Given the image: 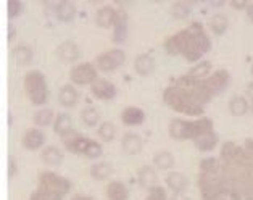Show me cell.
Here are the masks:
<instances>
[{
  "label": "cell",
  "instance_id": "4dcf8cb0",
  "mask_svg": "<svg viewBox=\"0 0 253 200\" xmlns=\"http://www.w3.org/2000/svg\"><path fill=\"white\" fill-rule=\"evenodd\" d=\"M55 120V113L52 108H41L34 113V124L36 126H41V128H45V126H50Z\"/></svg>",
  "mask_w": 253,
  "mask_h": 200
},
{
  "label": "cell",
  "instance_id": "7bdbcfd3",
  "mask_svg": "<svg viewBox=\"0 0 253 200\" xmlns=\"http://www.w3.org/2000/svg\"><path fill=\"white\" fill-rule=\"evenodd\" d=\"M16 37V28H15V24H8V41H13Z\"/></svg>",
  "mask_w": 253,
  "mask_h": 200
},
{
  "label": "cell",
  "instance_id": "7dc6e473",
  "mask_svg": "<svg viewBox=\"0 0 253 200\" xmlns=\"http://www.w3.org/2000/svg\"><path fill=\"white\" fill-rule=\"evenodd\" d=\"M71 200H94L92 197H85V196H75Z\"/></svg>",
  "mask_w": 253,
  "mask_h": 200
},
{
  "label": "cell",
  "instance_id": "f546056e",
  "mask_svg": "<svg viewBox=\"0 0 253 200\" xmlns=\"http://www.w3.org/2000/svg\"><path fill=\"white\" fill-rule=\"evenodd\" d=\"M113 168L110 163H105V161H100V163H95L90 166V176L95 181H103L112 176Z\"/></svg>",
  "mask_w": 253,
  "mask_h": 200
},
{
  "label": "cell",
  "instance_id": "5b68a950",
  "mask_svg": "<svg viewBox=\"0 0 253 200\" xmlns=\"http://www.w3.org/2000/svg\"><path fill=\"white\" fill-rule=\"evenodd\" d=\"M203 200H229L224 194L223 178L221 174H205L200 173L197 179Z\"/></svg>",
  "mask_w": 253,
  "mask_h": 200
},
{
  "label": "cell",
  "instance_id": "83f0119b",
  "mask_svg": "<svg viewBox=\"0 0 253 200\" xmlns=\"http://www.w3.org/2000/svg\"><path fill=\"white\" fill-rule=\"evenodd\" d=\"M13 58L20 66H26L33 61V50H31V47L24 46V44L16 46L13 49Z\"/></svg>",
  "mask_w": 253,
  "mask_h": 200
},
{
  "label": "cell",
  "instance_id": "4fadbf2b",
  "mask_svg": "<svg viewBox=\"0 0 253 200\" xmlns=\"http://www.w3.org/2000/svg\"><path fill=\"white\" fill-rule=\"evenodd\" d=\"M116 15H118V10L110 7V5H105L100 10L97 11L95 15V23L97 26L100 28H113L115 21H116Z\"/></svg>",
  "mask_w": 253,
  "mask_h": 200
},
{
  "label": "cell",
  "instance_id": "30bf717a",
  "mask_svg": "<svg viewBox=\"0 0 253 200\" xmlns=\"http://www.w3.org/2000/svg\"><path fill=\"white\" fill-rule=\"evenodd\" d=\"M90 92L92 96L100 99V100H113L116 97V87L113 83H110L107 79L98 78L94 84L90 86Z\"/></svg>",
  "mask_w": 253,
  "mask_h": 200
},
{
  "label": "cell",
  "instance_id": "ba28073f",
  "mask_svg": "<svg viewBox=\"0 0 253 200\" xmlns=\"http://www.w3.org/2000/svg\"><path fill=\"white\" fill-rule=\"evenodd\" d=\"M229 83H231V74L227 70H216L210 74L208 78L202 79V84L205 86V89L211 94L213 97L219 96L221 92L226 91Z\"/></svg>",
  "mask_w": 253,
  "mask_h": 200
},
{
  "label": "cell",
  "instance_id": "74e56055",
  "mask_svg": "<svg viewBox=\"0 0 253 200\" xmlns=\"http://www.w3.org/2000/svg\"><path fill=\"white\" fill-rule=\"evenodd\" d=\"M65 196L57 192H48V191H42V189H36L31 194L29 200H63Z\"/></svg>",
  "mask_w": 253,
  "mask_h": 200
},
{
  "label": "cell",
  "instance_id": "681fc988",
  "mask_svg": "<svg viewBox=\"0 0 253 200\" xmlns=\"http://www.w3.org/2000/svg\"><path fill=\"white\" fill-rule=\"evenodd\" d=\"M250 111H252V113H253V102L250 103Z\"/></svg>",
  "mask_w": 253,
  "mask_h": 200
},
{
  "label": "cell",
  "instance_id": "d6a6232c",
  "mask_svg": "<svg viewBox=\"0 0 253 200\" xmlns=\"http://www.w3.org/2000/svg\"><path fill=\"white\" fill-rule=\"evenodd\" d=\"M237 152H239V146L236 142H232V141L224 142V146L221 147V161H223V163H231V161H234V158H236Z\"/></svg>",
  "mask_w": 253,
  "mask_h": 200
},
{
  "label": "cell",
  "instance_id": "603a6c76",
  "mask_svg": "<svg viewBox=\"0 0 253 200\" xmlns=\"http://www.w3.org/2000/svg\"><path fill=\"white\" fill-rule=\"evenodd\" d=\"M139 184L144 187V189H152V187L157 186V171L153 170L152 166H142L140 171L137 174Z\"/></svg>",
  "mask_w": 253,
  "mask_h": 200
},
{
  "label": "cell",
  "instance_id": "9a60e30c",
  "mask_svg": "<svg viewBox=\"0 0 253 200\" xmlns=\"http://www.w3.org/2000/svg\"><path fill=\"white\" fill-rule=\"evenodd\" d=\"M57 55L63 61H66V63H73V61H76L79 58V47L71 41L61 42L57 49Z\"/></svg>",
  "mask_w": 253,
  "mask_h": 200
},
{
  "label": "cell",
  "instance_id": "8fae6325",
  "mask_svg": "<svg viewBox=\"0 0 253 200\" xmlns=\"http://www.w3.org/2000/svg\"><path fill=\"white\" fill-rule=\"evenodd\" d=\"M23 147L26 150H39L45 142V134L41 129H28L23 136Z\"/></svg>",
  "mask_w": 253,
  "mask_h": 200
},
{
  "label": "cell",
  "instance_id": "b9f144b4",
  "mask_svg": "<svg viewBox=\"0 0 253 200\" xmlns=\"http://www.w3.org/2000/svg\"><path fill=\"white\" fill-rule=\"evenodd\" d=\"M16 170H18V166H16V163H15V160H13V158H10V160H8V178H10V179H13V178H15Z\"/></svg>",
  "mask_w": 253,
  "mask_h": 200
},
{
  "label": "cell",
  "instance_id": "7c38bea8",
  "mask_svg": "<svg viewBox=\"0 0 253 200\" xmlns=\"http://www.w3.org/2000/svg\"><path fill=\"white\" fill-rule=\"evenodd\" d=\"M127 37V13L125 10H118L116 21L113 26V42L123 44Z\"/></svg>",
  "mask_w": 253,
  "mask_h": 200
},
{
  "label": "cell",
  "instance_id": "c3c4849f",
  "mask_svg": "<svg viewBox=\"0 0 253 200\" xmlns=\"http://www.w3.org/2000/svg\"><path fill=\"white\" fill-rule=\"evenodd\" d=\"M244 200H253V194H252V196H247V197H244Z\"/></svg>",
  "mask_w": 253,
  "mask_h": 200
},
{
  "label": "cell",
  "instance_id": "ac0fdd59",
  "mask_svg": "<svg viewBox=\"0 0 253 200\" xmlns=\"http://www.w3.org/2000/svg\"><path fill=\"white\" fill-rule=\"evenodd\" d=\"M121 146H123V152H125V153L137 155V153H140V150H142V139H140V136H137V134L127 133V134H125V137H123Z\"/></svg>",
  "mask_w": 253,
  "mask_h": 200
},
{
  "label": "cell",
  "instance_id": "8d00e7d4",
  "mask_svg": "<svg viewBox=\"0 0 253 200\" xmlns=\"http://www.w3.org/2000/svg\"><path fill=\"white\" fill-rule=\"evenodd\" d=\"M98 136L102 137L103 141H113L115 139V136H116V128H115V124L113 123H110V121H105L102 123L100 126H98Z\"/></svg>",
  "mask_w": 253,
  "mask_h": 200
},
{
  "label": "cell",
  "instance_id": "5bb4252c",
  "mask_svg": "<svg viewBox=\"0 0 253 200\" xmlns=\"http://www.w3.org/2000/svg\"><path fill=\"white\" fill-rule=\"evenodd\" d=\"M121 121L125 123L126 126H139V124L145 121V113H144V110L139 107H127L123 110Z\"/></svg>",
  "mask_w": 253,
  "mask_h": 200
},
{
  "label": "cell",
  "instance_id": "6da1fadb",
  "mask_svg": "<svg viewBox=\"0 0 253 200\" xmlns=\"http://www.w3.org/2000/svg\"><path fill=\"white\" fill-rule=\"evenodd\" d=\"M211 41L205 33V28L200 23H192L186 29L179 31L165 42V50L168 55H182L190 63L199 61L203 55L210 52Z\"/></svg>",
  "mask_w": 253,
  "mask_h": 200
},
{
  "label": "cell",
  "instance_id": "e0dca14e",
  "mask_svg": "<svg viewBox=\"0 0 253 200\" xmlns=\"http://www.w3.org/2000/svg\"><path fill=\"white\" fill-rule=\"evenodd\" d=\"M55 15H57L60 21L70 23L76 16V5L70 2V0H63V2L57 3V7H55Z\"/></svg>",
  "mask_w": 253,
  "mask_h": 200
},
{
  "label": "cell",
  "instance_id": "2e32d148",
  "mask_svg": "<svg viewBox=\"0 0 253 200\" xmlns=\"http://www.w3.org/2000/svg\"><path fill=\"white\" fill-rule=\"evenodd\" d=\"M218 142H219V137L214 131L202 134L194 141L197 150H200V152H211V150H214L216 146H218Z\"/></svg>",
  "mask_w": 253,
  "mask_h": 200
},
{
  "label": "cell",
  "instance_id": "f6af8a7d",
  "mask_svg": "<svg viewBox=\"0 0 253 200\" xmlns=\"http://www.w3.org/2000/svg\"><path fill=\"white\" fill-rule=\"evenodd\" d=\"M245 13H247V18L253 23V3H250L249 7H247V10H245Z\"/></svg>",
  "mask_w": 253,
  "mask_h": 200
},
{
  "label": "cell",
  "instance_id": "f1b7e54d",
  "mask_svg": "<svg viewBox=\"0 0 253 200\" xmlns=\"http://www.w3.org/2000/svg\"><path fill=\"white\" fill-rule=\"evenodd\" d=\"M227 28H229V20H227L226 15L216 13L211 16V20H210V29H211V33H214L216 36H221L226 33Z\"/></svg>",
  "mask_w": 253,
  "mask_h": 200
},
{
  "label": "cell",
  "instance_id": "3957f363",
  "mask_svg": "<svg viewBox=\"0 0 253 200\" xmlns=\"http://www.w3.org/2000/svg\"><path fill=\"white\" fill-rule=\"evenodd\" d=\"M210 131H213V121L205 116H202L195 121H184L176 118V120L169 123V136L176 141H195L199 136L210 133Z\"/></svg>",
  "mask_w": 253,
  "mask_h": 200
},
{
  "label": "cell",
  "instance_id": "d590c367",
  "mask_svg": "<svg viewBox=\"0 0 253 200\" xmlns=\"http://www.w3.org/2000/svg\"><path fill=\"white\" fill-rule=\"evenodd\" d=\"M81 120L83 123L85 124V126H97L98 121H100V113H98V110L92 108V107H87L83 110L81 113Z\"/></svg>",
  "mask_w": 253,
  "mask_h": 200
},
{
  "label": "cell",
  "instance_id": "f35d334b",
  "mask_svg": "<svg viewBox=\"0 0 253 200\" xmlns=\"http://www.w3.org/2000/svg\"><path fill=\"white\" fill-rule=\"evenodd\" d=\"M24 10V3L21 0H8V18L13 20V18L20 16Z\"/></svg>",
  "mask_w": 253,
  "mask_h": 200
},
{
  "label": "cell",
  "instance_id": "d6986e66",
  "mask_svg": "<svg viewBox=\"0 0 253 200\" xmlns=\"http://www.w3.org/2000/svg\"><path fill=\"white\" fill-rule=\"evenodd\" d=\"M134 68L140 76H149L155 70V60L152 58V55L149 53H142L139 55L134 61Z\"/></svg>",
  "mask_w": 253,
  "mask_h": 200
},
{
  "label": "cell",
  "instance_id": "484cf974",
  "mask_svg": "<svg viewBox=\"0 0 253 200\" xmlns=\"http://www.w3.org/2000/svg\"><path fill=\"white\" fill-rule=\"evenodd\" d=\"M41 158L44 163L50 165V166H57L60 165L61 161H63V153H61V150L57 149V147H45L44 150H42L41 153Z\"/></svg>",
  "mask_w": 253,
  "mask_h": 200
},
{
  "label": "cell",
  "instance_id": "cb8c5ba5",
  "mask_svg": "<svg viewBox=\"0 0 253 200\" xmlns=\"http://www.w3.org/2000/svg\"><path fill=\"white\" fill-rule=\"evenodd\" d=\"M250 103L244 96H234L229 100V111L234 116H244L249 113Z\"/></svg>",
  "mask_w": 253,
  "mask_h": 200
},
{
  "label": "cell",
  "instance_id": "44dd1931",
  "mask_svg": "<svg viewBox=\"0 0 253 200\" xmlns=\"http://www.w3.org/2000/svg\"><path fill=\"white\" fill-rule=\"evenodd\" d=\"M78 99H79L78 91H76L73 86H70V84H66V86L61 87V91H60V94H58L60 103L63 105V107H66V108L75 107V105L78 103Z\"/></svg>",
  "mask_w": 253,
  "mask_h": 200
},
{
  "label": "cell",
  "instance_id": "ee69618b",
  "mask_svg": "<svg viewBox=\"0 0 253 200\" xmlns=\"http://www.w3.org/2000/svg\"><path fill=\"white\" fill-rule=\"evenodd\" d=\"M171 200H190V199L182 192H174V196L171 197Z\"/></svg>",
  "mask_w": 253,
  "mask_h": 200
},
{
  "label": "cell",
  "instance_id": "60d3db41",
  "mask_svg": "<svg viewBox=\"0 0 253 200\" xmlns=\"http://www.w3.org/2000/svg\"><path fill=\"white\" fill-rule=\"evenodd\" d=\"M249 2H244V0H232L231 2V7L234 10H247V7H249Z\"/></svg>",
  "mask_w": 253,
  "mask_h": 200
},
{
  "label": "cell",
  "instance_id": "277c9868",
  "mask_svg": "<svg viewBox=\"0 0 253 200\" xmlns=\"http://www.w3.org/2000/svg\"><path fill=\"white\" fill-rule=\"evenodd\" d=\"M24 89L31 100V103L36 107L44 105L48 99V89H47V81L45 76L39 70H33L26 74L24 78Z\"/></svg>",
  "mask_w": 253,
  "mask_h": 200
},
{
  "label": "cell",
  "instance_id": "d4e9b609",
  "mask_svg": "<svg viewBox=\"0 0 253 200\" xmlns=\"http://www.w3.org/2000/svg\"><path fill=\"white\" fill-rule=\"evenodd\" d=\"M53 131L60 137H63L68 133H71V131H73L71 116L68 115V113H60V115H57V118H55V123H53Z\"/></svg>",
  "mask_w": 253,
  "mask_h": 200
},
{
  "label": "cell",
  "instance_id": "1f68e13d",
  "mask_svg": "<svg viewBox=\"0 0 253 200\" xmlns=\"http://www.w3.org/2000/svg\"><path fill=\"white\" fill-rule=\"evenodd\" d=\"M210 73H211V63H210V61H199V63H197L187 74L197 81H202V79L208 78Z\"/></svg>",
  "mask_w": 253,
  "mask_h": 200
},
{
  "label": "cell",
  "instance_id": "8992f818",
  "mask_svg": "<svg viewBox=\"0 0 253 200\" xmlns=\"http://www.w3.org/2000/svg\"><path fill=\"white\" fill-rule=\"evenodd\" d=\"M38 189L48 191V192H57L61 196H66L71 189V183L66 178L60 176V174L53 171H44L39 174V187Z\"/></svg>",
  "mask_w": 253,
  "mask_h": 200
},
{
  "label": "cell",
  "instance_id": "4316f807",
  "mask_svg": "<svg viewBox=\"0 0 253 200\" xmlns=\"http://www.w3.org/2000/svg\"><path fill=\"white\" fill-rule=\"evenodd\" d=\"M221 171H223V161H221V158L208 157V158H203L200 161V173L221 174Z\"/></svg>",
  "mask_w": 253,
  "mask_h": 200
},
{
  "label": "cell",
  "instance_id": "e575fe53",
  "mask_svg": "<svg viewBox=\"0 0 253 200\" xmlns=\"http://www.w3.org/2000/svg\"><path fill=\"white\" fill-rule=\"evenodd\" d=\"M190 11H192V5L189 2H176L171 7V15L172 18H176V20H186L190 15Z\"/></svg>",
  "mask_w": 253,
  "mask_h": 200
},
{
  "label": "cell",
  "instance_id": "f907efd6",
  "mask_svg": "<svg viewBox=\"0 0 253 200\" xmlns=\"http://www.w3.org/2000/svg\"><path fill=\"white\" fill-rule=\"evenodd\" d=\"M252 74H253V63H252Z\"/></svg>",
  "mask_w": 253,
  "mask_h": 200
},
{
  "label": "cell",
  "instance_id": "ab89813d",
  "mask_svg": "<svg viewBox=\"0 0 253 200\" xmlns=\"http://www.w3.org/2000/svg\"><path fill=\"white\" fill-rule=\"evenodd\" d=\"M145 200H168V196H166L165 187L155 186L149 191V197H147Z\"/></svg>",
  "mask_w": 253,
  "mask_h": 200
},
{
  "label": "cell",
  "instance_id": "7a4b0ae2",
  "mask_svg": "<svg viewBox=\"0 0 253 200\" xmlns=\"http://www.w3.org/2000/svg\"><path fill=\"white\" fill-rule=\"evenodd\" d=\"M163 100L168 107H171L177 113L189 115V116H202L205 113V107L203 105L197 103L187 91L179 89L176 86H169L163 92Z\"/></svg>",
  "mask_w": 253,
  "mask_h": 200
},
{
  "label": "cell",
  "instance_id": "ffe728a7",
  "mask_svg": "<svg viewBox=\"0 0 253 200\" xmlns=\"http://www.w3.org/2000/svg\"><path fill=\"white\" fill-rule=\"evenodd\" d=\"M108 200H127L129 197V191L127 187L121 183V181H112L107 187V192H105Z\"/></svg>",
  "mask_w": 253,
  "mask_h": 200
},
{
  "label": "cell",
  "instance_id": "52a82bcc",
  "mask_svg": "<svg viewBox=\"0 0 253 200\" xmlns=\"http://www.w3.org/2000/svg\"><path fill=\"white\" fill-rule=\"evenodd\" d=\"M126 61V53L121 49H110L102 55H98L97 58V70L103 73L115 71L116 68H120Z\"/></svg>",
  "mask_w": 253,
  "mask_h": 200
},
{
  "label": "cell",
  "instance_id": "7402d4cb",
  "mask_svg": "<svg viewBox=\"0 0 253 200\" xmlns=\"http://www.w3.org/2000/svg\"><path fill=\"white\" fill-rule=\"evenodd\" d=\"M166 184H168V187L172 192H184L189 186V179H187L186 174L174 171V173L168 174V178H166Z\"/></svg>",
  "mask_w": 253,
  "mask_h": 200
},
{
  "label": "cell",
  "instance_id": "836d02e7",
  "mask_svg": "<svg viewBox=\"0 0 253 200\" xmlns=\"http://www.w3.org/2000/svg\"><path fill=\"white\" fill-rule=\"evenodd\" d=\"M153 165H155L158 170H169V168L174 165V158H172V155L169 152H158L155 153V157H153Z\"/></svg>",
  "mask_w": 253,
  "mask_h": 200
},
{
  "label": "cell",
  "instance_id": "9c48e42d",
  "mask_svg": "<svg viewBox=\"0 0 253 200\" xmlns=\"http://www.w3.org/2000/svg\"><path fill=\"white\" fill-rule=\"evenodd\" d=\"M70 79L73 84H78V86H87V84L92 86L98 79L97 68L92 63H89V61L76 65L70 73Z\"/></svg>",
  "mask_w": 253,
  "mask_h": 200
},
{
  "label": "cell",
  "instance_id": "bcb514c9",
  "mask_svg": "<svg viewBox=\"0 0 253 200\" xmlns=\"http://www.w3.org/2000/svg\"><path fill=\"white\" fill-rule=\"evenodd\" d=\"M247 96H249L250 100L253 102V81H252V83H249V86H247Z\"/></svg>",
  "mask_w": 253,
  "mask_h": 200
}]
</instances>
